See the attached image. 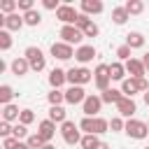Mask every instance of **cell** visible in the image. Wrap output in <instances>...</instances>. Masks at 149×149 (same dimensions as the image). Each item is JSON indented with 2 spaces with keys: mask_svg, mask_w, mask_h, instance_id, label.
Masks as SVG:
<instances>
[{
  "mask_svg": "<svg viewBox=\"0 0 149 149\" xmlns=\"http://www.w3.org/2000/svg\"><path fill=\"white\" fill-rule=\"evenodd\" d=\"M23 56H26V61L30 63V70L42 72V70L47 68V58H44V54H42V49H40V47H28Z\"/></svg>",
  "mask_w": 149,
  "mask_h": 149,
  "instance_id": "1",
  "label": "cell"
},
{
  "mask_svg": "<svg viewBox=\"0 0 149 149\" xmlns=\"http://www.w3.org/2000/svg\"><path fill=\"white\" fill-rule=\"evenodd\" d=\"M123 130H126V135L133 137V140H144V137L149 135V126H147L144 121H137V119H128Z\"/></svg>",
  "mask_w": 149,
  "mask_h": 149,
  "instance_id": "2",
  "label": "cell"
},
{
  "mask_svg": "<svg viewBox=\"0 0 149 149\" xmlns=\"http://www.w3.org/2000/svg\"><path fill=\"white\" fill-rule=\"evenodd\" d=\"M93 79V72L88 70V68H72V70H68V81H70V86H84V84H88Z\"/></svg>",
  "mask_w": 149,
  "mask_h": 149,
  "instance_id": "3",
  "label": "cell"
},
{
  "mask_svg": "<svg viewBox=\"0 0 149 149\" xmlns=\"http://www.w3.org/2000/svg\"><path fill=\"white\" fill-rule=\"evenodd\" d=\"M61 135H63L65 144H79V142H81L79 123H74V121H65V123H61Z\"/></svg>",
  "mask_w": 149,
  "mask_h": 149,
  "instance_id": "4",
  "label": "cell"
},
{
  "mask_svg": "<svg viewBox=\"0 0 149 149\" xmlns=\"http://www.w3.org/2000/svg\"><path fill=\"white\" fill-rule=\"evenodd\" d=\"M93 79H95V86L105 93V91L109 88V79H112V77H109V65H107V63H100V65L93 70Z\"/></svg>",
  "mask_w": 149,
  "mask_h": 149,
  "instance_id": "5",
  "label": "cell"
},
{
  "mask_svg": "<svg viewBox=\"0 0 149 149\" xmlns=\"http://www.w3.org/2000/svg\"><path fill=\"white\" fill-rule=\"evenodd\" d=\"M77 16H79V12L72 5H61L58 12H56V19L63 21V26H74L77 23Z\"/></svg>",
  "mask_w": 149,
  "mask_h": 149,
  "instance_id": "6",
  "label": "cell"
},
{
  "mask_svg": "<svg viewBox=\"0 0 149 149\" xmlns=\"http://www.w3.org/2000/svg\"><path fill=\"white\" fill-rule=\"evenodd\" d=\"M58 35H61V37H63V42H65V44H70V47H72V44H79V42L84 40V33H81L77 26H63Z\"/></svg>",
  "mask_w": 149,
  "mask_h": 149,
  "instance_id": "7",
  "label": "cell"
},
{
  "mask_svg": "<svg viewBox=\"0 0 149 149\" xmlns=\"http://www.w3.org/2000/svg\"><path fill=\"white\" fill-rule=\"evenodd\" d=\"M100 107H102V98L95 95V93L86 95V100L81 102V112H84L86 116H95V114L100 112Z\"/></svg>",
  "mask_w": 149,
  "mask_h": 149,
  "instance_id": "8",
  "label": "cell"
},
{
  "mask_svg": "<svg viewBox=\"0 0 149 149\" xmlns=\"http://www.w3.org/2000/svg\"><path fill=\"white\" fill-rule=\"evenodd\" d=\"M26 21H23V16L21 14H7V16H0V26H2V30H21V26H23Z\"/></svg>",
  "mask_w": 149,
  "mask_h": 149,
  "instance_id": "9",
  "label": "cell"
},
{
  "mask_svg": "<svg viewBox=\"0 0 149 149\" xmlns=\"http://www.w3.org/2000/svg\"><path fill=\"white\" fill-rule=\"evenodd\" d=\"M51 56L58 58V61H68V58L74 56V49L70 44H65V42H54L51 44Z\"/></svg>",
  "mask_w": 149,
  "mask_h": 149,
  "instance_id": "10",
  "label": "cell"
},
{
  "mask_svg": "<svg viewBox=\"0 0 149 149\" xmlns=\"http://www.w3.org/2000/svg\"><path fill=\"white\" fill-rule=\"evenodd\" d=\"M123 65H126V72H128L133 79H140V77H144V74H147L144 63H142V61H137V58H130V61H126Z\"/></svg>",
  "mask_w": 149,
  "mask_h": 149,
  "instance_id": "11",
  "label": "cell"
},
{
  "mask_svg": "<svg viewBox=\"0 0 149 149\" xmlns=\"http://www.w3.org/2000/svg\"><path fill=\"white\" fill-rule=\"evenodd\" d=\"M86 100V91H84V86H70L68 91H65V102H70V105H79V102H84Z\"/></svg>",
  "mask_w": 149,
  "mask_h": 149,
  "instance_id": "12",
  "label": "cell"
},
{
  "mask_svg": "<svg viewBox=\"0 0 149 149\" xmlns=\"http://www.w3.org/2000/svg\"><path fill=\"white\" fill-rule=\"evenodd\" d=\"M116 109H119V116H128V119H133V114H135V109H137V105H135V100L133 98H121L119 102H116Z\"/></svg>",
  "mask_w": 149,
  "mask_h": 149,
  "instance_id": "13",
  "label": "cell"
},
{
  "mask_svg": "<svg viewBox=\"0 0 149 149\" xmlns=\"http://www.w3.org/2000/svg\"><path fill=\"white\" fill-rule=\"evenodd\" d=\"M37 135L49 144V140L56 135V123L54 121H49V119H44V121H40V126H37Z\"/></svg>",
  "mask_w": 149,
  "mask_h": 149,
  "instance_id": "14",
  "label": "cell"
},
{
  "mask_svg": "<svg viewBox=\"0 0 149 149\" xmlns=\"http://www.w3.org/2000/svg\"><path fill=\"white\" fill-rule=\"evenodd\" d=\"M74 58H77L79 63H88V61H93V58H95V47H91V44H81V47H77V49H74Z\"/></svg>",
  "mask_w": 149,
  "mask_h": 149,
  "instance_id": "15",
  "label": "cell"
},
{
  "mask_svg": "<svg viewBox=\"0 0 149 149\" xmlns=\"http://www.w3.org/2000/svg\"><path fill=\"white\" fill-rule=\"evenodd\" d=\"M65 81H68V72H65V70L54 68V70L49 72V84H51V88H61Z\"/></svg>",
  "mask_w": 149,
  "mask_h": 149,
  "instance_id": "16",
  "label": "cell"
},
{
  "mask_svg": "<svg viewBox=\"0 0 149 149\" xmlns=\"http://www.w3.org/2000/svg\"><path fill=\"white\" fill-rule=\"evenodd\" d=\"M105 7H102V2L100 0H81V14H100Z\"/></svg>",
  "mask_w": 149,
  "mask_h": 149,
  "instance_id": "17",
  "label": "cell"
},
{
  "mask_svg": "<svg viewBox=\"0 0 149 149\" xmlns=\"http://www.w3.org/2000/svg\"><path fill=\"white\" fill-rule=\"evenodd\" d=\"M28 70H30V63L26 61V56H21V58H14V61H12V72H14L16 77H23Z\"/></svg>",
  "mask_w": 149,
  "mask_h": 149,
  "instance_id": "18",
  "label": "cell"
},
{
  "mask_svg": "<svg viewBox=\"0 0 149 149\" xmlns=\"http://www.w3.org/2000/svg\"><path fill=\"white\" fill-rule=\"evenodd\" d=\"M19 116H21V109L16 107V105H5L2 107V121H7V123H12V121H19Z\"/></svg>",
  "mask_w": 149,
  "mask_h": 149,
  "instance_id": "19",
  "label": "cell"
},
{
  "mask_svg": "<svg viewBox=\"0 0 149 149\" xmlns=\"http://www.w3.org/2000/svg\"><path fill=\"white\" fill-rule=\"evenodd\" d=\"M126 44H128L130 49H142V47H144V35L137 33V30H133V33L126 35Z\"/></svg>",
  "mask_w": 149,
  "mask_h": 149,
  "instance_id": "20",
  "label": "cell"
},
{
  "mask_svg": "<svg viewBox=\"0 0 149 149\" xmlns=\"http://www.w3.org/2000/svg\"><path fill=\"white\" fill-rule=\"evenodd\" d=\"M109 77H112V79H119V81H123V79H126V65H123L121 61H114V63H109Z\"/></svg>",
  "mask_w": 149,
  "mask_h": 149,
  "instance_id": "21",
  "label": "cell"
},
{
  "mask_svg": "<svg viewBox=\"0 0 149 149\" xmlns=\"http://www.w3.org/2000/svg\"><path fill=\"white\" fill-rule=\"evenodd\" d=\"M137 91H140V88H137V79L130 77V79H123V81H121V93H123L126 98H133Z\"/></svg>",
  "mask_w": 149,
  "mask_h": 149,
  "instance_id": "22",
  "label": "cell"
},
{
  "mask_svg": "<svg viewBox=\"0 0 149 149\" xmlns=\"http://www.w3.org/2000/svg\"><path fill=\"white\" fill-rule=\"evenodd\" d=\"M49 121H54V123H65L68 121V114H65V109L58 105V107H49Z\"/></svg>",
  "mask_w": 149,
  "mask_h": 149,
  "instance_id": "23",
  "label": "cell"
},
{
  "mask_svg": "<svg viewBox=\"0 0 149 149\" xmlns=\"http://www.w3.org/2000/svg\"><path fill=\"white\" fill-rule=\"evenodd\" d=\"M100 98H102V102H107V105H112V102L116 105V102L123 98V93H121V91H116V88H107L105 93H100Z\"/></svg>",
  "mask_w": 149,
  "mask_h": 149,
  "instance_id": "24",
  "label": "cell"
},
{
  "mask_svg": "<svg viewBox=\"0 0 149 149\" xmlns=\"http://www.w3.org/2000/svg\"><path fill=\"white\" fill-rule=\"evenodd\" d=\"M128 16H130V14L126 12V7H114V9H112V21H114L116 26H123V23L128 21Z\"/></svg>",
  "mask_w": 149,
  "mask_h": 149,
  "instance_id": "25",
  "label": "cell"
},
{
  "mask_svg": "<svg viewBox=\"0 0 149 149\" xmlns=\"http://www.w3.org/2000/svg\"><path fill=\"white\" fill-rule=\"evenodd\" d=\"M47 98H49V105H51V107H58L61 102H65V91H61V88H51Z\"/></svg>",
  "mask_w": 149,
  "mask_h": 149,
  "instance_id": "26",
  "label": "cell"
},
{
  "mask_svg": "<svg viewBox=\"0 0 149 149\" xmlns=\"http://www.w3.org/2000/svg\"><path fill=\"white\" fill-rule=\"evenodd\" d=\"M79 130H84L86 135H95V116H84L79 121Z\"/></svg>",
  "mask_w": 149,
  "mask_h": 149,
  "instance_id": "27",
  "label": "cell"
},
{
  "mask_svg": "<svg viewBox=\"0 0 149 149\" xmlns=\"http://www.w3.org/2000/svg\"><path fill=\"white\" fill-rule=\"evenodd\" d=\"M23 21H26V26H40L42 14H40L37 9H30V12H26V14H23Z\"/></svg>",
  "mask_w": 149,
  "mask_h": 149,
  "instance_id": "28",
  "label": "cell"
},
{
  "mask_svg": "<svg viewBox=\"0 0 149 149\" xmlns=\"http://www.w3.org/2000/svg\"><path fill=\"white\" fill-rule=\"evenodd\" d=\"M79 144H81V149H98L100 140H98V135H84Z\"/></svg>",
  "mask_w": 149,
  "mask_h": 149,
  "instance_id": "29",
  "label": "cell"
},
{
  "mask_svg": "<svg viewBox=\"0 0 149 149\" xmlns=\"http://www.w3.org/2000/svg\"><path fill=\"white\" fill-rule=\"evenodd\" d=\"M123 7H126V12H128V14H142L144 2H140V0H128Z\"/></svg>",
  "mask_w": 149,
  "mask_h": 149,
  "instance_id": "30",
  "label": "cell"
},
{
  "mask_svg": "<svg viewBox=\"0 0 149 149\" xmlns=\"http://www.w3.org/2000/svg\"><path fill=\"white\" fill-rule=\"evenodd\" d=\"M14 98V91H12V86H7V84H2L0 86V102H2V107L5 105H9V100Z\"/></svg>",
  "mask_w": 149,
  "mask_h": 149,
  "instance_id": "31",
  "label": "cell"
},
{
  "mask_svg": "<svg viewBox=\"0 0 149 149\" xmlns=\"http://www.w3.org/2000/svg\"><path fill=\"white\" fill-rule=\"evenodd\" d=\"M26 144H28L30 149H42V147H44L47 142H44V140H42V137H40L37 133H33V135H28V140H26Z\"/></svg>",
  "mask_w": 149,
  "mask_h": 149,
  "instance_id": "32",
  "label": "cell"
},
{
  "mask_svg": "<svg viewBox=\"0 0 149 149\" xmlns=\"http://www.w3.org/2000/svg\"><path fill=\"white\" fill-rule=\"evenodd\" d=\"M19 7V2L16 0H2V5H0V9H2V14L7 16V14H14V9Z\"/></svg>",
  "mask_w": 149,
  "mask_h": 149,
  "instance_id": "33",
  "label": "cell"
},
{
  "mask_svg": "<svg viewBox=\"0 0 149 149\" xmlns=\"http://www.w3.org/2000/svg\"><path fill=\"white\" fill-rule=\"evenodd\" d=\"M9 47H12V35H9V30H0V49L7 51Z\"/></svg>",
  "mask_w": 149,
  "mask_h": 149,
  "instance_id": "34",
  "label": "cell"
},
{
  "mask_svg": "<svg viewBox=\"0 0 149 149\" xmlns=\"http://www.w3.org/2000/svg\"><path fill=\"white\" fill-rule=\"evenodd\" d=\"M107 128H109V121H107V119H102V116H95V135L107 133Z\"/></svg>",
  "mask_w": 149,
  "mask_h": 149,
  "instance_id": "35",
  "label": "cell"
},
{
  "mask_svg": "<svg viewBox=\"0 0 149 149\" xmlns=\"http://www.w3.org/2000/svg\"><path fill=\"white\" fill-rule=\"evenodd\" d=\"M35 121V114H33V109H21V116H19V123H23V126H28V123H33Z\"/></svg>",
  "mask_w": 149,
  "mask_h": 149,
  "instance_id": "36",
  "label": "cell"
},
{
  "mask_svg": "<svg viewBox=\"0 0 149 149\" xmlns=\"http://www.w3.org/2000/svg\"><path fill=\"white\" fill-rule=\"evenodd\" d=\"M91 23H93V21H91V16H88V14H79V16H77V23H74V26H77L79 30H84V28H88Z\"/></svg>",
  "mask_w": 149,
  "mask_h": 149,
  "instance_id": "37",
  "label": "cell"
},
{
  "mask_svg": "<svg viewBox=\"0 0 149 149\" xmlns=\"http://www.w3.org/2000/svg\"><path fill=\"white\" fill-rule=\"evenodd\" d=\"M130 51H133V49H130L128 44H121V47L116 49V56H119V61H130Z\"/></svg>",
  "mask_w": 149,
  "mask_h": 149,
  "instance_id": "38",
  "label": "cell"
},
{
  "mask_svg": "<svg viewBox=\"0 0 149 149\" xmlns=\"http://www.w3.org/2000/svg\"><path fill=\"white\" fill-rule=\"evenodd\" d=\"M12 135H14V137H16L19 142H21V140H23V137L28 135V126H23V123H16V126H14V133H12Z\"/></svg>",
  "mask_w": 149,
  "mask_h": 149,
  "instance_id": "39",
  "label": "cell"
},
{
  "mask_svg": "<svg viewBox=\"0 0 149 149\" xmlns=\"http://www.w3.org/2000/svg\"><path fill=\"white\" fill-rule=\"evenodd\" d=\"M109 128H112L114 133H119V130H123V128H126V121H123L121 116H114V119L109 121Z\"/></svg>",
  "mask_w": 149,
  "mask_h": 149,
  "instance_id": "40",
  "label": "cell"
},
{
  "mask_svg": "<svg viewBox=\"0 0 149 149\" xmlns=\"http://www.w3.org/2000/svg\"><path fill=\"white\" fill-rule=\"evenodd\" d=\"M12 133H14V126L7 123V121H0V135L2 137H12Z\"/></svg>",
  "mask_w": 149,
  "mask_h": 149,
  "instance_id": "41",
  "label": "cell"
},
{
  "mask_svg": "<svg viewBox=\"0 0 149 149\" xmlns=\"http://www.w3.org/2000/svg\"><path fill=\"white\" fill-rule=\"evenodd\" d=\"M81 33H84V37H95V35L100 33V28H98L95 23H91V26H88V28H84Z\"/></svg>",
  "mask_w": 149,
  "mask_h": 149,
  "instance_id": "42",
  "label": "cell"
},
{
  "mask_svg": "<svg viewBox=\"0 0 149 149\" xmlns=\"http://www.w3.org/2000/svg\"><path fill=\"white\" fill-rule=\"evenodd\" d=\"M42 7H44V9H56V12H58L61 5H58V0H42Z\"/></svg>",
  "mask_w": 149,
  "mask_h": 149,
  "instance_id": "43",
  "label": "cell"
},
{
  "mask_svg": "<svg viewBox=\"0 0 149 149\" xmlns=\"http://www.w3.org/2000/svg\"><path fill=\"white\" fill-rule=\"evenodd\" d=\"M19 9H23V14L30 12L33 9V0H19Z\"/></svg>",
  "mask_w": 149,
  "mask_h": 149,
  "instance_id": "44",
  "label": "cell"
},
{
  "mask_svg": "<svg viewBox=\"0 0 149 149\" xmlns=\"http://www.w3.org/2000/svg\"><path fill=\"white\" fill-rule=\"evenodd\" d=\"M16 144H19V140L12 135V137H5V149H16Z\"/></svg>",
  "mask_w": 149,
  "mask_h": 149,
  "instance_id": "45",
  "label": "cell"
},
{
  "mask_svg": "<svg viewBox=\"0 0 149 149\" xmlns=\"http://www.w3.org/2000/svg\"><path fill=\"white\" fill-rule=\"evenodd\" d=\"M137 88H140L142 93H147V91H149V81H147L144 77H140V79H137Z\"/></svg>",
  "mask_w": 149,
  "mask_h": 149,
  "instance_id": "46",
  "label": "cell"
},
{
  "mask_svg": "<svg viewBox=\"0 0 149 149\" xmlns=\"http://www.w3.org/2000/svg\"><path fill=\"white\" fill-rule=\"evenodd\" d=\"M142 63H144V70L149 72V54H144V56H142Z\"/></svg>",
  "mask_w": 149,
  "mask_h": 149,
  "instance_id": "47",
  "label": "cell"
},
{
  "mask_svg": "<svg viewBox=\"0 0 149 149\" xmlns=\"http://www.w3.org/2000/svg\"><path fill=\"white\" fill-rule=\"evenodd\" d=\"M16 149H30V147H28L26 142H19V144H16Z\"/></svg>",
  "mask_w": 149,
  "mask_h": 149,
  "instance_id": "48",
  "label": "cell"
},
{
  "mask_svg": "<svg viewBox=\"0 0 149 149\" xmlns=\"http://www.w3.org/2000/svg\"><path fill=\"white\" fill-rule=\"evenodd\" d=\"M98 149H109V144H107V142H100V144H98Z\"/></svg>",
  "mask_w": 149,
  "mask_h": 149,
  "instance_id": "49",
  "label": "cell"
},
{
  "mask_svg": "<svg viewBox=\"0 0 149 149\" xmlns=\"http://www.w3.org/2000/svg\"><path fill=\"white\" fill-rule=\"evenodd\" d=\"M142 98H144V102L149 105V91H147V93H142Z\"/></svg>",
  "mask_w": 149,
  "mask_h": 149,
  "instance_id": "50",
  "label": "cell"
},
{
  "mask_svg": "<svg viewBox=\"0 0 149 149\" xmlns=\"http://www.w3.org/2000/svg\"><path fill=\"white\" fill-rule=\"evenodd\" d=\"M42 149H56V147H54V144H44Z\"/></svg>",
  "mask_w": 149,
  "mask_h": 149,
  "instance_id": "51",
  "label": "cell"
},
{
  "mask_svg": "<svg viewBox=\"0 0 149 149\" xmlns=\"http://www.w3.org/2000/svg\"><path fill=\"white\" fill-rule=\"evenodd\" d=\"M144 149H149V147H144Z\"/></svg>",
  "mask_w": 149,
  "mask_h": 149,
  "instance_id": "52",
  "label": "cell"
},
{
  "mask_svg": "<svg viewBox=\"0 0 149 149\" xmlns=\"http://www.w3.org/2000/svg\"><path fill=\"white\" fill-rule=\"evenodd\" d=\"M147 126H149V123H147Z\"/></svg>",
  "mask_w": 149,
  "mask_h": 149,
  "instance_id": "53",
  "label": "cell"
}]
</instances>
